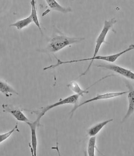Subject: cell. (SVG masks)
<instances>
[{
	"instance_id": "cell-1",
	"label": "cell",
	"mask_w": 134,
	"mask_h": 156,
	"mask_svg": "<svg viewBox=\"0 0 134 156\" xmlns=\"http://www.w3.org/2000/svg\"><path fill=\"white\" fill-rule=\"evenodd\" d=\"M85 40V37H70L63 35H55L50 41L48 45L45 48L40 50L41 53H45L51 55L57 53L64 48L69 46L74 43H77Z\"/></svg>"
},
{
	"instance_id": "cell-2",
	"label": "cell",
	"mask_w": 134,
	"mask_h": 156,
	"mask_svg": "<svg viewBox=\"0 0 134 156\" xmlns=\"http://www.w3.org/2000/svg\"><path fill=\"white\" fill-rule=\"evenodd\" d=\"M133 48H134V45H131L129 46V48H128L127 49L124 50L123 51L120 52V53H119L113 54V55H104V56H103V55H98V56L89 58H83V59H79V60H72V61H62L61 60L57 58V63L55 64V65H51V66H50L44 68L43 70H44V71H46V70H47V69H55L56 67L60 66L63 65V64L74 63H77V62L91 61V63H90V65L88 66V69H86V71H84L81 75L79 76L78 78H80L81 76H85L86 73L88 72V71L90 70V68H91V66H92V63H93V61H95V60H102V61H105L109 62V63H114V62L116 61V60L119 58V57H121L122 55H123V54L127 53V52L131 51V50H133Z\"/></svg>"
},
{
	"instance_id": "cell-3",
	"label": "cell",
	"mask_w": 134,
	"mask_h": 156,
	"mask_svg": "<svg viewBox=\"0 0 134 156\" xmlns=\"http://www.w3.org/2000/svg\"><path fill=\"white\" fill-rule=\"evenodd\" d=\"M81 97V96L79 94H75L70 96V97L65 98L63 99H60L59 101L57 102L54 103L51 105H48L45 107H43L41 109H39L37 110H33V111H30L32 113H35L37 115V118L36 119V121L37 122L40 123V120L42 117L45 115V114L48 112L49 110L53 109V108H55L56 107H59V106L63 105H67V104H71V105H75V104L77 103L78 101L79 98Z\"/></svg>"
},
{
	"instance_id": "cell-4",
	"label": "cell",
	"mask_w": 134,
	"mask_h": 156,
	"mask_svg": "<svg viewBox=\"0 0 134 156\" xmlns=\"http://www.w3.org/2000/svg\"><path fill=\"white\" fill-rule=\"evenodd\" d=\"M116 23V19L115 17L112 18L110 20H105L104 22V25L103 29L101 32V33L99 34L98 37L96 39V43H95V51H94V54L93 57L97 56L99 50L101 48L102 44L106 43L105 42V37H106L107 34L108 33V32L113 28V25Z\"/></svg>"
},
{
	"instance_id": "cell-5",
	"label": "cell",
	"mask_w": 134,
	"mask_h": 156,
	"mask_svg": "<svg viewBox=\"0 0 134 156\" xmlns=\"http://www.w3.org/2000/svg\"><path fill=\"white\" fill-rule=\"evenodd\" d=\"M128 93V91H123V92H114V93H106V94H99L96 96L95 97L92 98V99H90L88 100H86V101H83L81 104H75L74 105L73 109L71 110V112H70V118H72L73 115V113L77 110V108H79L80 107H82V106L86 105V104L92 102V101H98V100H104V99H112V98H115L117 97H120V96L124 95L125 94Z\"/></svg>"
},
{
	"instance_id": "cell-6",
	"label": "cell",
	"mask_w": 134,
	"mask_h": 156,
	"mask_svg": "<svg viewBox=\"0 0 134 156\" xmlns=\"http://www.w3.org/2000/svg\"><path fill=\"white\" fill-rule=\"evenodd\" d=\"M96 66L98 68H102V69L110 70V71H113L118 73V74L123 76L127 78V79L134 80L133 72H132L129 69H124V68L119 66L117 65H114V64L110 63H103L96 65Z\"/></svg>"
},
{
	"instance_id": "cell-7",
	"label": "cell",
	"mask_w": 134,
	"mask_h": 156,
	"mask_svg": "<svg viewBox=\"0 0 134 156\" xmlns=\"http://www.w3.org/2000/svg\"><path fill=\"white\" fill-rule=\"evenodd\" d=\"M2 108L4 111L7 112L13 115L14 117L17 119V121L24 122L26 123L31 122L25 115H24L22 112V109H19V108L18 107H15L10 105H7V104H3Z\"/></svg>"
},
{
	"instance_id": "cell-8",
	"label": "cell",
	"mask_w": 134,
	"mask_h": 156,
	"mask_svg": "<svg viewBox=\"0 0 134 156\" xmlns=\"http://www.w3.org/2000/svg\"><path fill=\"white\" fill-rule=\"evenodd\" d=\"M113 76H114V75H113V74H112V75L107 76L102 78V79H99L98 81H97L96 82H95V83H94L93 84H92L91 86H90V87H88L87 89H85V90H83V89H82L81 88L79 87V85L77 84V82H75V81H71L70 83L69 84L67 85V87H68V88H70V89L72 90V91H73V92H75V94H79L80 96H81V97H83V94H88V89H89L90 88H91L92 87H93V86L95 85V84H96L97 83H99V82L101 81H102V80H103V79H106V78H108V77Z\"/></svg>"
},
{
	"instance_id": "cell-9",
	"label": "cell",
	"mask_w": 134,
	"mask_h": 156,
	"mask_svg": "<svg viewBox=\"0 0 134 156\" xmlns=\"http://www.w3.org/2000/svg\"><path fill=\"white\" fill-rule=\"evenodd\" d=\"M28 125L30 127L31 129V138H32V146H33V155L36 156L37 155V135H36V129L38 126L40 125V123L37 122V121L35 122H29L27 123Z\"/></svg>"
},
{
	"instance_id": "cell-10",
	"label": "cell",
	"mask_w": 134,
	"mask_h": 156,
	"mask_svg": "<svg viewBox=\"0 0 134 156\" xmlns=\"http://www.w3.org/2000/svg\"><path fill=\"white\" fill-rule=\"evenodd\" d=\"M45 2H47V5L49 6V7L50 8L51 10H55L60 12L61 13H68L72 12V9L70 7H64L63 6H61L60 4L57 2L56 0H45Z\"/></svg>"
},
{
	"instance_id": "cell-11",
	"label": "cell",
	"mask_w": 134,
	"mask_h": 156,
	"mask_svg": "<svg viewBox=\"0 0 134 156\" xmlns=\"http://www.w3.org/2000/svg\"><path fill=\"white\" fill-rule=\"evenodd\" d=\"M0 92L5 94L7 97H10L13 94L18 95L17 91L10 85L8 84L7 82L3 80H0Z\"/></svg>"
},
{
	"instance_id": "cell-12",
	"label": "cell",
	"mask_w": 134,
	"mask_h": 156,
	"mask_svg": "<svg viewBox=\"0 0 134 156\" xmlns=\"http://www.w3.org/2000/svg\"><path fill=\"white\" fill-rule=\"evenodd\" d=\"M128 99H129V109H128V112H126V115H125V117L122 119V123H123L124 122L129 118L130 116L132 115L133 114L134 112V92L133 89H130L129 91V94H128Z\"/></svg>"
},
{
	"instance_id": "cell-13",
	"label": "cell",
	"mask_w": 134,
	"mask_h": 156,
	"mask_svg": "<svg viewBox=\"0 0 134 156\" xmlns=\"http://www.w3.org/2000/svg\"><path fill=\"white\" fill-rule=\"evenodd\" d=\"M112 121H113V119H108V120L103 121V122H102L96 124V125L93 126V127L90 128L88 130V135L89 136H91V137H92V136L96 135L102 129H103V127H105L107 124H108L109 122H112Z\"/></svg>"
},
{
	"instance_id": "cell-14",
	"label": "cell",
	"mask_w": 134,
	"mask_h": 156,
	"mask_svg": "<svg viewBox=\"0 0 134 156\" xmlns=\"http://www.w3.org/2000/svg\"><path fill=\"white\" fill-rule=\"evenodd\" d=\"M32 23H33V18H32L31 16L29 15V17L27 18L21 20L17 21L16 23L13 24H11V25H9V27H15L17 30H20L25 28V27H27L29 25H30Z\"/></svg>"
},
{
	"instance_id": "cell-15",
	"label": "cell",
	"mask_w": 134,
	"mask_h": 156,
	"mask_svg": "<svg viewBox=\"0 0 134 156\" xmlns=\"http://www.w3.org/2000/svg\"><path fill=\"white\" fill-rule=\"evenodd\" d=\"M30 4L32 6V12H31L30 16L32 17V18H33V23H35V25H37V27H38V29L40 30V31H42L39 19H38V16H37V7H36V1L35 0H31Z\"/></svg>"
},
{
	"instance_id": "cell-16",
	"label": "cell",
	"mask_w": 134,
	"mask_h": 156,
	"mask_svg": "<svg viewBox=\"0 0 134 156\" xmlns=\"http://www.w3.org/2000/svg\"><path fill=\"white\" fill-rule=\"evenodd\" d=\"M96 136H92L88 141V155L89 156L95 155V150L98 151L96 147Z\"/></svg>"
},
{
	"instance_id": "cell-17",
	"label": "cell",
	"mask_w": 134,
	"mask_h": 156,
	"mask_svg": "<svg viewBox=\"0 0 134 156\" xmlns=\"http://www.w3.org/2000/svg\"><path fill=\"white\" fill-rule=\"evenodd\" d=\"M16 129H18V124H16L15 127L13 128L10 131H9L8 133H6L5 134H0V143H2L3 141H5L7 140L8 137H9L11 136L12 134L14 132H15Z\"/></svg>"
}]
</instances>
